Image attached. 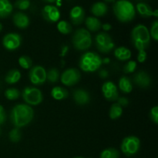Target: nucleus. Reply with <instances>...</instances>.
Returning <instances> with one entry per match:
<instances>
[{
	"instance_id": "nucleus-1",
	"label": "nucleus",
	"mask_w": 158,
	"mask_h": 158,
	"mask_svg": "<svg viewBox=\"0 0 158 158\" xmlns=\"http://www.w3.org/2000/svg\"><path fill=\"white\" fill-rule=\"evenodd\" d=\"M9 117L11 123L15 127H24L33 120L34 110L32 106L26 103H19L11 110Z\"/></svg>"
},
{
	"instance_id": "nucleus-2",
	"label": "nucleus",
	"mask_w": 158,
	"mask_h": 158,
	"mask_svg": "<svg viewBox=\"0 0 158 158\" xmlns=\"http://www.w3.org/2000/svg\"><path fill=\"white\" fill-rule=\"evenodd\" d=\"M131 41L137 51L146 50L151 43L149 29L143 24H138L131 31Z\"/></svg>"
},
{
	"instance_id": "nucleus-3",
	"label": "nucleus",
	"mask_w": 158,
	"mask_h": 158,
	"mask_svg": "<svg viewBox=\"0 0 158 158\" xmlns=\"http://www.w3.org/2000/svg\"><path fill=\"white\" fill-rule=\"evenodd\" d=\"M116 18L121 23H129L136 15L135 6L128 0H118L113 6Z\"/></svg>"
},
{
	"instance_id": "nucleus-4",
	"label": "nucleus",
	"mask_w": 158,
	"mask_h": 158,
	"mask_svg": "<svg viewBox=\"0 0 158 158\" xmlns=\"http://www.w3.org/2000/svg\"><path fill=\"white\" fill-rule=\"evenodd\" d=\"M103 64V59L94 52H86L79 61L80 69L85 73H94L98 70Z\"/></svg>"
},
{
	"instance_id": "nucleus-5",
	"label": "nucleus",
	"mask_w": 158,
	"mask_h": 158,
	"mask_svg": "<svg viewBox=\"0 0 158 158\" xmlns=\"http://www.w3.org/2000/svg\"><path fill=\"white\" fill-rule=\"evenodd\" d=\"M72 42L74 48L77 50H87L92 45V36L90 32L84 28L77 29L73 35Z\"/></svg>"
},
{
	"instance_id": "nucleus-6",
	"label": "nucleus",
	"mask_w": 158,
	"mask_h": 158,
	"mask_svg": "<svg viewBox=\"0 0 158 158\" xmlns=\"http://www.w3.org/2000/svg\"><path fill=\"white\" fill-rule=\"evenodd\" d=\"M22 97L26 104L29 106H38L43 102V95L42 91L35 86H26L21 93Z\"/></svg>"
},
{
	"instance_id": "nucleus-7",
	"label": "nucleus",
	"mask_w": 158,
	"mask_h": 158,
	"mask_svg": "<svg viewBox=\"0 0 158 158\" xmlns=\"http://www.w3.org/2000/svg\"><path fill=\"white\" fill-rule=\"evenodd\" d=\"M120 148L124 155L127 157L135 155L138 153L140 148V140L137 137L134 135L128 136L122 140Z\"/></svg>"
},
{
	"instance_id": "nucleus-8",
	"label": "nucleus",
	"mask_w": 158,
	"mask_h": 158,
	"mask_svg": "<svg viewBox=\"0 0 158 158\" xmlns=\"http://www.w3.org/2000/svg\"><path fill=\"white\" fill-rule=\"evenodd\" d=\"M95 44L97 49L102 53H108L115 47V43L110 35L106 32H100L95 38Z\"/></svg>"
},
{
	"instance_id": "nucleus-9",
	"label": "nucleus",
	"mask_w": 158,
	"mask_h": 158,
	"mask_svg": "<svg viewBox=\"0 0 158 158\" xmlns=\"http://www.w3.org/2000/svg\"><path fill=\"white\" fill-rule=\"evenodd\" d=\"M29 72V79L35 86H41L46 81V70L43 66L37 65L31 67Z\"/></svg>"
},
{
	"instance_id": "nucleus-10",
	"label": "nucleus",
	"mask_w": 158,
	"mask_h": 158,
	"mask_svg": "<svg viewBox=\"0 0 158 158\" xmlns=\"http://www.w3.org/2000/svg\"><path fill=\"white\" fill-rule=\"evenodd\" d=\"M81 78L80 72L76 68H68L60 75V81L66 86L77 84Z\"/></svg>"
},
{
	"instance_id": "nucleus-11",
	"label": "nucleus",
	"mask_w": 158,
	"mask_h": 158,
	"mask_svg": "<svg viewBox=\"0 0 158 158\" xmlns=\"http://www.w3.org/2000/svg\"><path fill=\"white\" fill-rule=\"evenodd\" d=\"M22 44V36L16 32H10L3 37L2 45L7 50H15Z\"/></svg>"
},
{
	"instance_id": "nucleus-12",
	"label": "nucleus",
	"mask_w": 158,
	"mask_h": 158,
	"mask_svg": "<svg viewBox=\"0 0 158 158\" xmlns=\"http://www.w3.org/2000/svg\"><path fill=\"white\" fill-rule=\"evenodd\" d=\"M102 93L106 100L116 101L119 97L118 88L112 81H106L102 86Z\"/></svg>"
},
{
	"instance_id": "nucleus-13",
	"label": "nucleus",
	"mask_w": 158,
	"mask_h": 158,
	"mask_svg": "<svg viewBox=\"0 0 158 158\" xmlns=\"http://www.w3.org/2000/svg\"><path fill=\"white\" fill-rule=\"evenodd\" d=\"M42 15L46 22L50 23H56L60 20V12L58 8L52 5H46L42 9Z\"/></svg>"
},
{
	"instance_id": "nucleus-14",
	"label": "nucleus",
	"mask_w": 158,
	"mask_h": 158,
	"mask_svg": "<svg viewBox=\"0 0 158 158\" xmlns=\"http://www.w3.org/2000/svg\"><path fill=\"white\" fill-rule=\"evenodd\" d=\"M69 19L71 23L75 26L80 25L85 20V10L82 6H76L69 12Z\"/></svg>"
},
{
	"instance_id": "nucleus-15",
	"label": "nucleus",
	"mask_w": 158,
	"mask_h": 158,
	"mask_svg": "<svg viewBox=\"0 0 158 158\" xmlns=\"http://www.w3.org/2000/svg\"><path fill=\"white\" fill-rule=\"evenodd\" d=\"M134 84L137 85V86L140 88H148L150 85L151 84V78L149 74L145 71H139L134 75Z\"/></svg>"
},
{
	"instance_id": "nucleus-16",
	"label": "nucleus",
	"mask_w": 158,
	"mask_h": 158,
	"mask_svg": "<svg viewBox=\"0 0 158 158\" xmlns=\"http://www.w3.org/2000/svg\"><path fill=\"white\" fill-rule=\"evenodd\" d=\"M136 11L143 18H149L151 16H158L157 9L153 10L152 8L146 2H138L136 6Z\"/></svg>"
},
{
	"instance_id": "nucleus-17",
	"label": "nucleus",
	"mask_w": 158,
	"mask_h": 158,
	"mask_svg": "<svg viewBox=\"0 0 158 158\" xmlns=\"http://www.w3.org/2000/svg\"><path fill=\"white\" fill-rule=\"evenodd\" d=\"M73 97L77 104L84 106L90 101V95L89 93L83 89H77L73 91Z\"/></svg>"
},
{
	"instance_id": "nucleus-18",
	"label": "nucleus",
	"mask_w": 158,
	"mask_h": 158,
	"mask_svg": "<svg viewBox=\"0 0 158 158\" xmlns=\"http://www.w3.org/2000/svg\"><path fill=\"white\" fill-rule=\"evenodd\" d=\"M14 25L19 29H26L29 26V18L26 14L22 12H15L12 17Z\"/></svg>"
},
{
	"instance_id": "nucleus-19",
	"label": "nucleus",
	"mask_w": 158,
	"mask_h": 158,
	"mask_svg": "<svg viewBox=\"0 0 158 158\" xmlns=\"http://www.w3.org/2000/svg\"><path fill=\"white\" fill-rule=\"evenodd\" d=\"M91 12L94 17H102L104 16L108 12L107 5L103 2H97L93 4L90 9Z\"/></svg>"
},
{
	"instance_id": "nucleus-20",
	"label": "nucleus",
	"mask_w": 158,
	"mask_h": 158,
	"mask_svg": "<svg viewBox=\"0 0 158 158\" xmlns=\"http://www.w3.org/2000/svg\"><path fill=\"white\" fill-rule=\"evenodd\" d=\"M85 25L89 32H97L101 29L102 23L98 18L94 16H89L85 19Z\"/></svg>"
},
{
	"instance_id": "nucleus-21",
	"label": "nucleus",
	"mask_w": 158,
	"mask_h": 158,
	"mask_svg": "<svg viewBox=\"0 0 158 158\" xmlns=\"http://www.w3.org/2000/svg\"><path fill=\"white\" fill-rule=\"evenodd\" d=\"M114 56L120 61H127L131 57V51L125 46H120L114 50Z\"/></svg>"
},
{
	"instance_id": "nucleus-22",
	"label": "nucleus",
	"mask_w": 158,
	"mask_h": 158,
	"mask_svg": "<svg viewBox=\"0 0 158 158\" xmlns=\"http://www.w3.org/2000/svg\"><path fill=\"white\" fill-rule=\"evenodd\" d=\"M13 6L9 0H0V19H4L11 15Z\"/></svg>"
},
{
	"instance_id": "nucleus-23",
	"label": "nucleus",
	"mask_w": 158,
	"mask_h": 158,
	"mask_svg": "<svg viewBox=\"0 0 158 158\" xmlns=\"http://www.w3.org/2000/svg\"><path fill=\"white\" fill-rule=\"evenodd\" d=\"M69 96L68 91L62 86H54L51 89V97L56 100H63L66 99Z\"/></svg>"
},
{
	"instance_id": "nucleus-24",
	"label": "nucleus",
	"mask_w": 158,
	"mask_h": 158,
	"mask_svg": "<svg viewBox=\"0 0 158 158\" xmlns=\"http://www.w3.org/2000/svg\"><path fill=\"white\" fill-rule=\"evenodd\" d=\"M118 87L123 94H130L133 90V83L128 77H122L119 80Z\"/></svg>"
},
{
	"instance_id": "nucleus-25",
	"label": "nucleus",
	"mask_w": 158,
	"mask_h": 158,
	"mask_svg": "<svg viewBox=\"0 0 158 158\" xmlns=\"http://www.w3.org/2000/svg\"><path fill=\"white\" fill-rule=\"evenodd\" d=\"M22 75L20 71L16 69H13L8 72V73L6 76V78H5V80H6L8 84H15V83L19 81Z\"/></svg>"
},
{
	"instance_id": "nucleus-26",
	"label": "nucleus",
	"mask_w": 158,
	"mask_h": 158,
	"mask_svg": "<svg viewBox=\"0 0 158 158\" xmlns=\"http://www.w3.org/2000/svg\"><path fill=\"white\" fill-rule=\"evenodd\" d=\"M122 114H123V107L120 106L117 102L113 103L109 110L110 118L111 120H117L121 117Z\"/></svg>"
},
{
	"instance_id": "nucleus-27",
	"label": "nucleus",
	"mask_w": 158,
	"mask_h": 158,
	"mask_svg": "<svg viewBox=\"0 0 158 158\" xmlns=\"http://www.w3.org/2000/svg\"><path fill=\"white\" fill-rule=\"evenodd\" d=\"M56 27L59 32L63 35H68V34L71 33L73 31L72 25L69 22L65 21V20H61V21L58 22Z\"/></svg>"
},
{
	"instance_id": "nucleus-28",
	"label": "nucleus",
	"mask_w": 158,
	"mask_h": 158,
	"mask_svg": "<svg viewBox=\"0 0 158 158\" xmlns=\"http://www.w3.org/2000/svg\"><path fill=\"white\" fill-rule=\"evenodd\" d=\"M60 78V71L56 68H51L46 72V80L51 83H55L59 81Z\"/></svg>"
},
{
	"instance_id": "nucleus-29",
	"label": "nucleus",
	"mask_w": 158,
	"mask_h": 158,
	"mask_svg": "<svg viewBox=\"0 0 158 158\" xmlns=\"http://www.w3.org/2000/svg\"><path fill=\"white\" fill-rule=\"evenodd\" d=\"M100 158H120V152L115 148H106L101 152Z\"/></svg>"
},
{
	"instance_id": "nucleus-30",
	"label": "nucleus",
	"mask_w": 158,
	"mask_h": 158,
	"mask_svg": "<svg viewBox=\"0 0 158 158\" xmlns=\"http://www.w3.org/2000/svg\"><path fill=\"white\" fill-rule=\"evenodd\" d=\"M21 92L18 89L14 87L9 88L5 91V97L9 100H15L19 98Z\"/></svg>"
},
{
	"instance_id": "nucleus-31",
	"label": "nucleus",
	"mask_w": 158,
	"mask_h": 158,
	"mask_svg": "<svg viewBox=\"0 0 158 158\" xmlns=\"http://www.w3.org/2000/svg\"><path fill=\"white\" fill-rule=\"evenodd\" d=\"M9 139L12 143H18L22 139V133L19 128L14 127L9 133Z\"/></svg>"
},
{
	"instance_id": "nucleus-32",
	"label": "nucleus",
	"mask_w": 158,
	"mask_h": 158,
	"mask_svg": "<svg viewBox=\"0 0 158 158\" xmlns=\"http://www.w3.org/2000/svg\"><path fill=\"white\" fill-rule=\"evenodd\" d=\"M19 64L21 66L23 69H29L32 67V61L31 60L30 57H29L28 56H21L19 58Z\"/></svg>"
},
{
	"instance_id": "nucleus-33",
	"label": "nucleus",
	"mask_w": 158,
	"mask_h": 158,
	"mask_svg": "<svg viewBox=\"0 0 158 158\" xmlns=\"http://www.w3.org/2000/svg\"><path fill=\"white\" fill-rule=\"evenodd\" d=\"M13 6L19 10H26L30 6V0H16Z\"/></svg>"
},
{
	"instance_id": "nucleus-34",
	"label": "nucleus",
	"mask_w": 158,
	"mask_h": 158,
	"mask_svg": "<svg viewBox=\"0 0 158 158\" xmlns=\"http://www.w3.org/2000/svg\"><path fill=\"white\" fill-rule=\"evenodd\" d=\"M137 64L136 61L134 60H130L127 63L125 64L124 67H123V72L125 73H133L135 72L136 69H137Z\"/></svg>"
},
{
	"instance_id": "nucleus-35",
	"label": "nucleus",
	"mask_w": 158,
	"mask_h": 158,
	"mask_svg": "<svg viewBox=\"0 0 158 158\" xmlns=\"http://www.w3.org/2000/svg\"><path fill=\"white\" fill-rule=\"evenodd\" d=\"M150 35L151 38L153 40L157 41L158 40V21L157 20H154L152 23L151 26V29L149 30Z\"/></svg>"
},
{
	"instance_id": "nucleus-36",
	"label": "nucleus",
	"mask_w": 158,
	"mask_h": 158,
	"mask_svg": "<svg viewBox=\"0 0 158 158\" xmlns=\"http://www.w3.org/2000/svg\"><path fill=\"white\" fill-rule=\"evenodd\" d=\"M150 117L151 120L154 122L155 124H157L158 123V106H155L151 108L150 111Z\"/></svg>"
},
{
	"instance_id": "nucleus-37",
	"label": "nucleus",
	"mask_w": 158,
	"mask_h": 158,
	"mask_svg": "<svg viewBox=\"0 0 158 158\" xmlns=\"http://www.w3.org/2000/svg\"><path fill=\"white\" fill-rule=\"evenodd\" d=\"M148 57V54H147L146 50H140L138 51V54H137V61L139 63H144Z\"/></svg>"
},
{
	"instance_id": "nucleus-38",
	"label": "nucleus",
	"mask_w": 158,
	"mask_h": 158,
	"mask_svg": "<svg viewBox=\"0 0 158 158\" xmlns=\"http://www.w3.org/2000/svg\"><path fill=\"white\" fill-rule=\"evenodd\" d=\"M117 103L120 106H121L122 107H124V106H128V104H129V100H128V99L127 97H118V99L117 100Z\"/></svg>"
},
{
	"instance_id": "nucleus-39",
	"label": "nucleus",
	"mask_w": 158,
	"mask_h": 158,
	"mask_svg": "<svg viewBox=\"0 0 158 158\" xmlns=\"http://www.w3.org/2000/svg\"><path fill=\"white\" fill-rule=\"evenodd\" d=\"M6 114L5 111L4 107L2 105H0V126L2 125L6 122Z\"/></svg>"
},
{
	"instance_id": "nucleus-40",
	"label": "nucleus",
	"mask_w": 158,
	"mask_h": 158,
	"mask_svg": "<svg viewBox=\"0 0 158 158\" xmlns=\"http://www.w3.org/2000/svg\"><path fill=\"white\" fill-rule=\"evenodd\" d=\"M101 28L105 31V32H106L112 29V26H111V24H110V23H103V24H102Z\"/></svg>"
},
{
	"instance_id": "nucleus-41",
	"label": "nucleus",
	"mask_w": 158,
	"mask_h": 158,
	"mask_svg": "<svg viewBox=\"0 0 158 158\" xmlns=\"http://www.w3.org/2000/svg\"><path fill=\"white\" fill-rule=\"evenodd\" d=\"M99 74H100V77L103 79L106 78V77H108V75H109V74H108V72L106 70V69H102Z\"/></svg>"
},
{
	"instance_id": "nucleus-42",
	"label": "nucleus",
	"mask_w": 158,
	"mask_h": 158,
	"mask_svg": "<svg viewBox=\"0 0 158 158\" xmlns=\"http://www.w3.org/2000/svg\"><path fill=\"white\" fill-rule=\"evenodd\" d=\"M43 1L46 2H48V3H53L55 2L56 0H43Z\"/></svg>"
},
{
	"instance_id": "nucleus-43",
	"label": "nucleus",
	"mask_w": 158,
	"mask_h": 158,
	"mask_svg": "<svg viewBox=\"0 0 158 158\" xmlns=\"http://www.w3.org/2000/svg\"><path fill=\"white\" fill-rule=\"evenodd\" d=\"M110 62V59H104V60H103V63H109Z\"/></svg>"
},
{
	"instance_id": "nucleus-44",
	"label": "nucleus",
	"mask_w": 158,
	"mask_h": 158,
	"mask_svg": "<svg viewBox=\"0 0 158 158\" xmlns=\"http://www.w3.org/2000/svg\"><path fill=\"white\" fill-rule=\"evenodd\" d=\"M104 1L106 2H115V0H104Z\"/></svg>"
},
{
	"instance_id": "nucleus-45",
	"label": "nucleus",
	"mask_w": 158,
	"mask_h": 158,
	"mask_svg": "<svg viewBox=\"0 0 158 158\" xmlns=\"http://www.w3.org/2000/svg\"><path fill=\"white\" fill-rule=\"evenodd\" d=\"M2 29H3V26H2V23H0V32H2Z\"/></svg>"
},
{
	"instance_id": "nucleus-46",
	"label": "nucleus",
	"mask_w": 158,
	"mask_h": 158,
	"mask_svg": "<svg viewBox=\"0 0 158 158\" xmlns=\"http://www.w3.org/2000/svg\"><path fill=\"white\" fill-rule=\"evenodd\" d=\"M74 158H84V157H74Z\"/></svg>"
},
{
	"instance_id": "nucleus-47",
	"label": "nucleus",
	"mask_w": 158,
	"mask_h": 158,
	"mask_svg": "<svg viewBox=\"0 0 158 158\" xmlns=\"http://www.w3.org/2000/svg\"><path fill=\"white\" fill-rule=\"evenodd\" d=\"M0 134H1V128H0Z\"/></svg>"
},
{
	"instance_id": "nucleus-48",
	"label": "nucleus",
	"mask_w": 158,
	"mask_h": 158,
	"mask_svg": "<svg viewBox=\"0 0 158 158\" xmlns=\"http://www.w3.org/2000/svg\"><path fill=\"white\" fill-rule=\"evenodd\" d=\"M67 1H69V0H67Z\"/></svg>"
}]
</instances>
